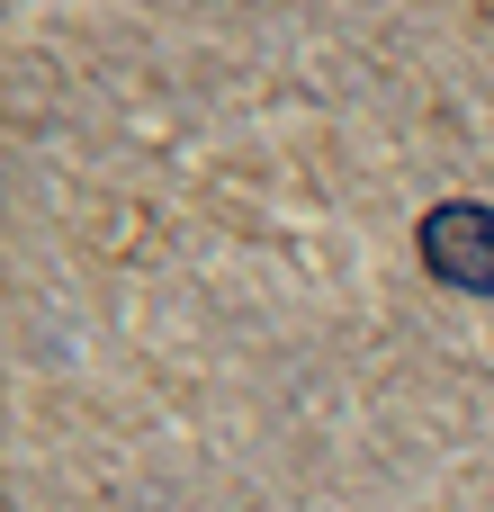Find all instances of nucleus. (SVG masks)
I'll list each match as a JSON object with an SVG mask.
<instances>
[{
	"label": "nucleus",
	"instance_id": "f257e3e1",
	"mask_svg": "<svg viewBox=\"0 0 494 512\" xmlns=\"http://www.w3.org/2000/svg\"><path fill=\"white\" fill-rule=\"evenodd\" d=\"M423 261H432V279H450L468 297H494V207H468V198L432 207L423 216Z\"/></svg>",
	"mask_w": 494,
	"mask_h": 512
}]
</instances>
